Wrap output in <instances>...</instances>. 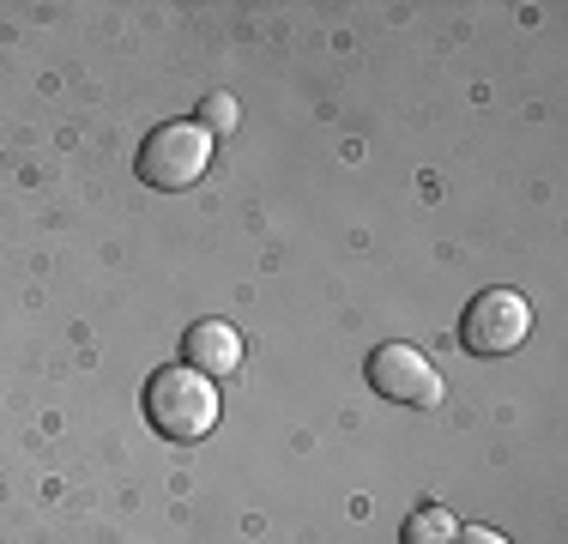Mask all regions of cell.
Listing matches in <instances>:
<instances>
[{"label": "cell", "instance_id": "cell-4", "mask_svg": "<svg viewBox=\"0 0 568 544\" xmlns=\"http://www.w3.org/2000/svg\"><path fill=\"white\" fill-rule=\"evenodd\" d=\"M369 387L394 405H412V412H436L442 405V370L424 357L417 345H382L369 351Z\"/></svg>", "mask_w": 568, "mask_h": 544}, {"label": "cell", "instance_id": "cell-2", "mask_svg": "<svg viewBox=\"0 0 568 544\" xmlns=\"http://www.w3.org/2000/svg\"><path fill=\"white\" fill-rule=\"evenodd\" d=\"M206 163H212V133L200 121H164L140 145V182L182 194V188H194L206 175Z\"/></svg>", "mask_w": 568, "mask_h": 544}, {"label": "cell", "instance_id": "cell-5", "mask_svg": "<svg viewBox=\"0 0 568 544\" xmlns=\"http://www.w3.org/2000/svg\"><path fill=\"white\" fill-rule=\"evenodd\" d=\"M182 363H187V370H200L206 381L242 370V333L230 321H194L182 333Z\"/></svg>", "mask_w": 568, "mask_h": 544}, {"label": "cell", "instance_id": "cell-6", "mask_svg": "<svg viewBox=\"0 0 568 544\" xmlns=\"http://www.w3.org/2000/svg\"><path fill=\"white\" fill-rule=\"evenodd\" d=\"M454 538H459V521L448 508H436V502H424V508L399 526V544H454Z\"/></svg>", "mask_w": 568, "mask_h": 544}, {"label": "cell", "instance_id": "cell-7", "mask_svg": "<svg viewBox=\"0 0 568 544\" xmlns=\"http://www.w3.org/2000/svg\"><path fill=\"white\" fill-rule=\"evenodd\" d=\"M230 121H236V103H230L224 91H212V98H206V121H200V128L219 133V128H230Z\"/></svg>", "mask_w": 568, "mask_h": 544}, {"label": "cell", "instance_id": "cell-8", "mask_svg": "<svg viewBox=\"0 0 568 544\" xmlns=\"http://www.w3.org/2000/svg\"><path fill=\"white\" fill-rule=\"evenodd\" d=\"M454 544H508L503 533H490V526H459V538Z\"/></svg>", "mask_w": 568, "mask_h": 544}, {"label": "cell", "instance_id": "cell-3", "mask_svg": "<svg viewBox=\"0 0 568 544\" xmlns=\"http://www.w3.org/2000/svg\"><path fill=\"white\" fill-rule=\"evenodd\" d=\"M532 339V303L520 291H484L471 296L466 321H459V345L471 357H508Z\"/></svg>", "mask_w": 568, "mask_h": 544}, {"label": "cell", "instance_id": "cell-1", "mask_svg": "<svg viewBox=\"0 0 568 544\" xmlns=\"http://www.w3.org/2000/svg\"><path fill=\"white\" fill-rule=\"evenodd\" d=\"M145 417L164 442H200L219 424V387L187 363H170L145 381Z\"/></svg>", "mask_w": 568, "mask_h": 544}]
</instances>
